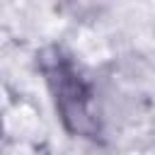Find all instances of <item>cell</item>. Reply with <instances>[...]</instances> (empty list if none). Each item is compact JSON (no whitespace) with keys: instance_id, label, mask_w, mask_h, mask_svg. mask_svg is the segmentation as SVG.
Listing matches in <instances>:
<instances>
[{"instance_id":"6da1fadb","label":"cell","mask_w":155,"mask_h":155,"mask_svg":"<svg viewBox=\"0 0 155 155\" xmlns=\"http://www.w3.org/2000/svg\"><path fill=\"white\" fill-rule=\"evenodd\" d=\"M41 70L65 131L80 138L97 140L102 126L94 111V92L70 63V58H65L58 48H51L41 56Z\"/></svg>"}]
</instances>
